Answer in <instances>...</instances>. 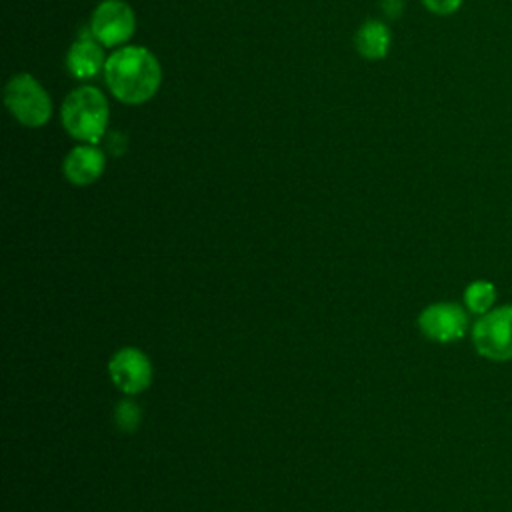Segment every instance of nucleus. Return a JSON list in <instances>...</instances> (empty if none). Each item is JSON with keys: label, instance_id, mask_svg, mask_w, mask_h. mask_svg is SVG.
I'll list each match as a JSON object with an SVG mask.
<instances>
[{"label": "nucleus", "instance_id": "obj_1", "mask_svg": "<svg viewBox=\"0 0 512 512\" xmlns=\"http://www.w3.org/2000/svg\"><path fill=\"white\" fill-rule=\"evenodd\" d=\"M104 80L120 102L142 104L160 88L162 68L148 48L124 46L106 58Z\"/></svg>", "mask_w": 512, "mask_h": 512}, {"label": "nucleus", "instance_id": "obj_2", "mask_svg": "<svg viewBox=\"0 0 512 512\" xmlns=\"http://www.w3.org/2000/svg\"><path fill=\"white\" fill-rule=\"evenodd\" d=\"M60 118L72 138L96 144L108 126V100L96 86H80L66 96Z\"/></svg>", "mask_w": 512, "mask_h": 512}, {"label": "nucleus", "instance_id": "obj_3", "mask_svg": "<svg viewBox=\"0 0 512 512\" xmlns=\"http://www.w3.org/2000/svg\"><path fill=\"white\" fill-rule=\"evenodd\" d=\"M4 102L12 116L30 128L44 126L52 116V100L32 74H16L4 86Z\"/></svg>", "mask_w": 512, "mask_h": 512}, {"label": "nucleus", "instance_id": "obj_4", "mask_svg": "<svg viewBox=\"0 0 512 512\" xmlns=\"http://www.w3.org/2000/svg\"><path fill=\"white\" fill-rule=\"evenodd\" d=\"M472 344L486 360H512V304L482 314L472 326Z\"/></svg>", "mask_w": 512, "mask_h": 512}, {"label": "nucleus", "instance_id": "obj_5", "mask_svg": "<svg viewBox=\"0 0 512 512\" xmlns=\"http://www.w3.org/2000/svg\"><path fill=\"white\" fill-rule=\"evenodd\" d=\"M88 28L102 46H120L134 34V10L124 0H102L92 12Z\"/></svg>", "mask_w": 512, "mask_h": 512}, {"label": "nucleus", "instance_id": "obj_6", "mask_svg": "<svg viewBox=\"0 0 512 512\" xmlns=\"http://www.w3.org/2000/svg\"><path fill=\"white\" fill-rule=\"evenodd\" d=\"M420 332L436 342L460 340L468 330V314L454 302H436L426 306L418 316Z\"/></svg>", "mask_w": 512, "mask_h": 512}, {"label": "nucleus", "instance_id": "obj_7", "mask_svg": "<svg viewBox=\"0 0 512 512\" xmlns=\"http://www.w3.org/2000/svg\"><path fill=\"white\" fill-rule=\"evenodd\" d=\"M110 380L124 394H138L148 388L152 380V364L138 348L118 350L108 364Z\"/></svg>", "mask_w": 512, "mask_h": 512}, {"label": "nucleus", "instance_id": "obj_8", "mask_svg": "<svg viewBox=\"0 0 512 512\" xmlns=\"http://www.w3.org/2000/svg\"><path fill=\"white\" fill-rule=\"evenodd\" d=\"M100 46L102 44L92 36V30L84 28L66 54L68 72L80 80L94 78L106 64Z\"/></svg>", "mask_w": 512, "mask_h": 512}, {"label": "nucleus", "instance_id": "obj_9", "mask_svg": "<svg viewBox=\"0 0 512 512\" xmlns=\"http://www.w3.org/2000/svg\"><path fill=\"white\" fill-rule=\"evenodd\" d=\"M106 168L104 152L92 144L76 146L64 158V176L76 186H88L96 182Z\"/></svg>", "mask_w": 512, "mask_h": 512}, {"label": "nucleus", "instance_id": "obj_10", "mask_svg": "<svg viewBox=\"0 0 512 512\" xmlns=\"http://www.w3.org/2000/svg\"><path fill=\"white\" fill-rule=\"evenodd\" d=\"M390 28L380 20H368L356 32V50L368 60H380L390 50Z\"/></svg>", "mask_w": 512, "mask_h": 512}, {"label": "nucleus", "instance_id": "obj_11", "mask_svg": "<svg viewBox=\"0 0 512 512\" xmlns=\"http://www.w3.org/2000/svg\"><path fill=\"white\" fill-rule=\"evenodd\" d=\"M496 300V286L488 280H474L464 290V304L466 310L472 314H486L492 310V304Z\"/></svg>", "mask_w": 512, "mask_h": 512}, {"label": "nucleus", "instance_id": "obj_12", "mask_svg": "<svg viewBox=\"0 0 512 512\" xmlns=\"http://www.w3.org/2000/svg\"><path fill=\"white\" fill-rule=\"evenodd\" d=\"M116 424L122 428V430H134L140 422V410L134 402H120L118 408H116Z\"/></svg>", "mask_w": 512, "mask_h": 512}, {"label": "nucleus", "instance_id": "obj_13", "mask_svg": "<svg viewBox=\"0 0 512 512\" xmlns=\"http://www.w3.org/2000/svg\"><path fill=\"white\" fill-rule=\"evenodd\" d=\"M420 2L426 6V10H430L436 16H450L462 6L464 0H420Z\"/></svg>", "mask_w": 512, "mask_h": 512}, {"label": "nucleus", "instance_id": "obj_14", "mask_svg": "<svg viewBox=\"0 0 512 512\" xmlns=\"http://www.w3.org/2000/svg\"><path fill=\"white\" fill-rule=\"evenodd\" d=\"M382 10L388 18H398L404 10V0H382Z\"/></svg>", "mask_w": 512, "mask_h": 512}]
</instances>
